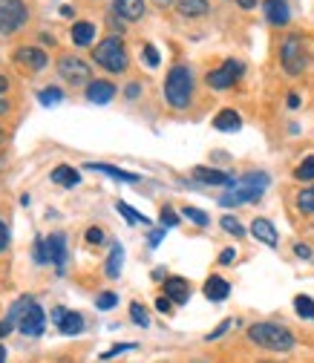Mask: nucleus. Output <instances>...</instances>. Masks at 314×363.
<instances>
[{
    "label": "nucleus",
    "mask_w": 314,
    "mask_h": 363,
    "mask_svg": "<svg viewBox=\"0 0 314 363\" xmlns=\"http://www.w3.org/2000/svg\"><path fill=\"white\" fill-rule=\"evenodd\" d=\"M271 185L268 173H245L240 179H234V185L219 196V205L222 208H237V205H248V202H257L265 188Z\"/></svg>",
    "instance_id": "1"
},
{
    "label": "nucleus",
    "mask_w": 314,
    "mask_h": 363,
    "mask_svg": "<svg viewBox=\"0 0 314 363\" xmlns=\"http://www.w3.org/2000/svg\"><path fill=\"white\" fill-rule=\"evenodd\" d=\"M6 320H9L15 329H21L26 337H38V335L43 332V323H47V314H43V308H40L32 297H21V300L9 308Z\"/></svg>",
    "instance_id": "2"
},
{
    "label": "nucleus",
    "mask_w": 314,
    "mask_h": 363,
    "mask_svg": "<svg viewBox=\"0 0 314 363\" xmlns=\"http://www.w3.org/2000/svg\"><path fill=\"white\" fill-rule=\"evenodd\" d=\"M248 340L268 352H288L294 349V335L280 323H254L248 326Z\"/></svg>",
    "instance_id": "3"
},
{
    "label": "nucleus",
    "mask_w": 314,
    "mask_h": 363,
    "mask_svg": "<svg viewBox=\"0 0 314 363\" xmlns=\"http://www.w3.org/2000/svg\"><path fill=\"white\" fill-rule=\"evenodd\" d=\"M191 96H194V72L185 64H176L164 78V99L170 107L182 110L191 104Z\"/></svg>",
    "instance_id": "4"
},
{
    "label": "nucleus",
    "mask_w": 314,
    "mask_h": 363,
    "mask_svg": "<svg viewBox=\"0 0 314 363\" xmlns=\"http://www.w3.org/2000/svg\"><path fill=\"white\" fill-rule=\"evenodd\" d=\"M96 64L99 67H104L107 72H124L127 69V52H124V43H121V38H116V35H110V38H104L99 47H96Z\"/></svg>",
    "instance_id": "5"
},
{
    "label": "nucleus",
    "mask_w": 314,
    "mask_h": 363,
    "mask_svg": "<svg viewBox=\"0 0 314 363\" xmlns=\"http://www.w3.org/2000/svg\"><path fill=\"white\" fill-rule=\"evenodd\" d=\"M280 61H283V69L288 75H300L308 64V52H305V43L300 35H288L280 47Z\"/></svg>",
    "instance_id": "6"
},
{
    "label": "nucleus",
    "mask_w": 314,
    "mask_h": 363,
    "mask_svg": "<svg viewBox=\"0 0 314 363\" xmlns=\"http://www.w3.org/2000/svg\"><path fill=\"white\" fill-rule=\"evenodd\" d=\"M29 9L23 0H0V32H15L26 23Z\"/></svg>",
    "instance_id": "7"
},
{
    "label": "nucleus",
    "mask_w": 314,
    "mask_h": 363,
    "mask_svg": "<svg viewBox=\"0 0 314 363\" xmlns=\"http://www.w3.org/2000/svg\"><path fill=\"white\" fill-rule=\"evenodd\" d=\"M58 72H61V78L69 81L72 86L89 84V78H93V69H89V64L81 61V58H72V55H64V58L58 61Z\"/></svg>",
    "instance_id": "8"
},
{
    "label": "nucleus",
    "mask_w": 314,
    "mask_h": 363,
    "mask_svg": "<svg viewBox=\"0 0 314 363\" xmlns=\"http://www.w3.org/2000/svg\"><path fill=\"white\" fill-rule=\"evenodd\" d=\"M242 64L240 61H225L219 69H213V72H208V86L211 89H231L234 84H237V78L242 75Z\"/></svg>",
    "instance_id": "9"
},
{
    "label": "nucleus",
    "mask_w": 314,
    "mask_h": 363,
    "mask_svg": "<svg viewBox=\"0 0 314 363\" xmlns=\"http://www.w3.org/2000/svg\"><path fill=\"white\" fill-rule=\"evenodd\" d=\"M15 64H21V67H29L32 72H40L43 67L50 64V58L43 55L40 50H35V47H21V50L15 52Z\"/></svg>",
    "instance_id": "10"
},
{
    "label": "nucleus",
    "mask_w": 314,
    "mask_h": 363,
    "mask_svg": "<svg viewBox=\"0 0 314 363\" xmlns=\"http://www.w3.org/2000/svg\"><path fill=\"white\" fill-rule=\"evenodd\" d=\"M47 242V257H50V262L58 268V271H64V262H67V237L64 234H52L50 240H43Z\"/></svg>",
    "instance_id": "11"
},
{
    "label": "nucleus",
    "mask_w": 314,
    "mask_h": 363,
    "mask_svg": "<svg viewBox=\"0 0 314 363\" xmlns=\"http://www.w3.org/2000/svg\"><path fill=\"white\" fill-rule=\"evenodd\" d=\"M113 96H116V86L110 81H89L86 84V101L107 104V101H113Z\"/></svg>",
    "instance_id": "12"
},
{
    "label": "nucleus",
    "mask_w": 314,
    "mask_h": 363,
    "mask_svg": "<svg viewBox=\"0 0 314 363\" xmlns=\"http://www.w3.org/2000/svg\"><path fill=\"white\" fill-rule=\"evenodd\" d=\"M164 297H170L176 306L188 303V297H191L188 280H182V277H167V280H164Z\"/></svg>",
    "instance_id": "13"
},
{
    "label": "nucleus",
    "mask_w": 314,
    "mask_h": 363,
    "mask_svg": "<svg viewBox=\"0 0 314 363\" xmlns=\"http://www.w3.org/2000/svg\"><path fill=\"white\" fill-rule=\"evenodd\" d=\"M251 234H254L259 242H265L268 248H274V245L280 242V237H277V228H274V225L268 222V219H262V216L251 222Z\"/></svg>",
    "instance_id": "14"
},
{
    "label": "nucleus",
    "mask_w": 314,
    "mask_h": 363,
    "mask_svg": "<svg viewBox=\"0 0 314 363\" xmlns=\"http://www.w3.org/2000/svg\"><path fill=\"white\" fill-rule=\"evenodd\" d=\"M194 179H199L202 185H222V188H231L234 179L222 170H213V167H194Z\"/></svg>",
    "instance_id": "15"
},
{
    "label": "nucleus",
    "mask_w": 314,
    "mask_h": 363,
    "mask_svg": "<svg viewBox=\"0 0 314 363\" xmlns=\"http://www.w3.org/2000/svg\"><path fill=\"white\" fill-rule=\"evenodd\" d=\"M265 18L271 21L274 26H286L291 21V12H288V4L286 0H265Z\"/></svg>",
    "instance_id": "16"
},
{
    "label": "nucleus",
    "mask_w": 314,
    "mask_h": 363,
    "mask_svg": "<svg viewBox=\"0 0 314 363\" xmlns=\"http://www.w3.org/2000/svg\"><path fill=\"white\" fill-rule=\"evenodd\" d=\"M113 9L124 21H142L145 18V0H116Z\"/></svg>",
    "instance_id": "17"
},
{
    "label": "nucleus",
    "mask_w": 314,
    "mask_h": 363,
    "mask_svg": "<svg viewBox=\"0 0 314 363\" xmlns=\"http://www.w3.org/2000/svg\"><path fill=\"white\" fill-rule=\"evenodd\" d=\"M213 127H216L219 133H237V130L242 127V118H240V113H237V110L225 107V110H219V113H216Z\"/></svg>",
    "instance_id": "18"
},
{
    "label": "nucleus",
    "mask_w": 314,
    "mask_h": 363,
    "mask_svg": "<svg viewBox=\"0 0 314 363\" xmlns=\"http://www.w3.org/2000/svg\"><path fill=\"white\" fill-rule=\"evenodd\" d=\"M86 170H96V173L113 176V179H118V182H139V179H142L139 173H130V170H121V167H113V164H101V162H89Z\"/></svg>",
    "instance_id": "19"
},
{
    "label": "nucleus",
    "mask_w": 314,
    "mask_h": 363,
    "mask_svg": "<svg viewBox=\"0 0 314 363\" xmlns=\"http://www.w3.org/2000/svg\"><path fill=\"white\" fill-rule=\"evenodd\" d=\"M72 43L75 47H89V43L96 40V26L89 23V21H78V23H72Z\"/></svg>",
    "instance_id": "20"
},
{
    "label": "nucleus",
    "mask_w": 314,
    "mask_h": 363,
    "mask_svg": "<svg viewBox=\"0 0 314 363\" xmlns=\"http://www.w3.org/2000/svg\"><path fill=\"white\" fill-rule=\"evenodd\" d=\"M231 294V286L225 283V280H222V277H208V283H205V297L208 300H213V303H222V300H225Z\"/></svg>",
    "instance_id": "21"
},
{
    "label": "nucleus",
    "mask_w": 314,
    "mask_h": 363,
    "mask_svg": "<svg viewBox=\"0 0 314 363\" xmlns=\"http://www.w3.org/2000/svg\"><path fill=\"white\" fill-rule=\"evenodd\" d=\"M52 182H55V185H61V188H75L78 182H81V176H78L75 167H69V164H58V167L52 170Z\"/></svg>",
    "instance_id": "22"
},
{
    "label": "nucleus",
    "mask_w": 314,
    "mask_h": 363,
    "mask_svg": "<svg viewBox=\"0 0 314 363\" xmlns=\"http://www.w3.org/2000/svg\"><path fill=\"white\" fill-rule=\"evenodd\" d=\"M121 265H124V248H121V242H116V245L110 248V257H107V265H104V271H107L110 280H116V277L121 274Z\"/></svg>",
    "instance_id": "23"
},
{
    "label": "nucleus",
    "mask_w": 314,
    "mask_h": 363,
    "mask_svg": "<svg viewBox=\"0 0 314 363\" xmlns=\"http://www.w3.org/2000/svg\"><path fill=\"white\" fill-rule=\"evenodd\" d=\"M58 329H61L64 335H81V332H84V317H81L78 311H67V314L61 317Z\"/></svg>",
    "instance_id": "24"
},
{
    "label": "nucleus",
    "mask_w": 314,
    "mask_h": 363,
    "mask_svg": "<svg viewBox=\"0 0 314 363\" xmlns=\"http://www.w3.org/2000/svg\"><path fill=\"white\" fill-rule=\"evenodd\" d=\"M179 12L188 15V18H196V15H205L208 12V4L205 0H179Z\"/></svg>",
    "instance_id": "25"
},
{
    "label": "nucleus",
    "mask_w": 314,
    "mask_h": 363,
    "mask_svg": "<svg viewBox=\"0 0 314 363\" xmlns=\"http://www.w3.org/2000/svg\"><path fill=\"white\" fill-rule=\"evenodd\" d=\"M116 211L130 222V225H150V219L145 216V213H139V211H133L127 202H116Z\"/></svg>",
    "instance_id": "26"
},
{
    "label": "nucleus",
    "mask_w": 314,
    "mask_h": 363,
    "mask_svg": "<svg viewBox=\"0 0 314 363\" xmlns=\"http://www.w3.org/2000/svg\"><path fill=\"white\" fill-rule=\"evenodd\" d=\"M294 311L303 317V320H314V300L308 294H297L294 297Z\"/></svg>",
    "instance_id": "27"
},
{
    "label": "nucleus",
    "mask_w": 314,
    "mask_h": 363,
    "mask_svg": "<svg viewBox=\"0 0 314 363\" xmlns=\"http://www.w3.org/2000/svg\"><path fill=\"white\" fill-rule=\"evenodd\" d=\"M297 208H300L303 213H314V185H311V188H303V191L297 194Z\"/></svg>",
    "instance_id": "28"
},
{
    "label": "nucleus",
    "mask_w": 314,
    "mask_h": 363,
    "mask_svg": "<svg viewBox=\"0 0 314 363\" xmlns=\"http://www.w3.org/2000/svg\"><path fill=\"white\" fill-rule=\"evenodd\" d=\"M130 317H133V323H136V326H142V329H147V326H150L147 308H145L142 303H133V306H130Z\"/></svg>",
    "instance_id": "29"
},
{
    "label": "nucleus",
    "mask_w": 314,
    "mask_h": 363,
    "mask_svg": "<svg viewBox=\"0 0 314 363\" xmlns=\"http://www.w3.org/2000/svg\"><path fill=\"white\" fill-rule=\"evenodd\" d=\"M294 179H300V182L314 179V156H305V159H303V164L294 170Z\"/></svg>",
    "instance_id": "30"
},
{
    "label": "nucleus",
    "mask_w": 314,
    "mask_h": 363,
    "mask_svg": "<svg viewBox=\"0 0 314 363\" xmlns=\"http://www.w3.org/2000/svg\"><path fill=\"white\" fill-rule=\"evenodd\" d=\"M222 231H228V234H234V237H242L245 234V228H242V225H240V219L237 216H222Z\"/></svg>",
    "instance_id": "31"
},
{
    "label": "nucleus",
    "mask_w": 314,
    "mask_h": 363,
    "mask_svg": "<svg viewBox=\"0 0 314 363\" xmlns=\"http://www.w3.org/2000/svg\"><path fill=\"white\" fill-rule=\"evenodd\" d=\"M38 101H40L43 107H50V104L64 101V93H61V89H43V93H38Z\"/></svg>",
    "instance_id": "32"
},
{
    "label": "nucleus",
    "mask_w": 314,
    "mask_h": 363,
    "mask_svg": "<svg viewBox=\"0 0 314 363\" xmlns=\"http://www.w3.org/2000/svg\"><path fill=\"white\" fill-rule=\"evenodd\" d=\"M116 303H118V294H113V291H101V294L96 297V306H99L101 311H110V308H116Z\"/></svg>",
    "instance_id": "33"
},
{
    "label": "nucleus",
    "mask_w": 314,
    "mask_h": 363,
    "mask_svg": "<svg viewBox=\"0 0 314 363\" xmlns=\"http://www.w3.org/2000/svg\"><path fill=\"white\" fill-rule=\"evenodd\" d=\"M182 213H185V216H188L191 222H196V225H202V228H205V225L211 222V219H208V213H205V211H199V208H185Z\"/></svg>",
    "instance_id": "34"
},
{
    "label": "nucleus",
    "mask_w": 314,
    "mask_h": 363,
    "mask_svg": "<svg viewBox=\"0 0 314 363\" xmlns=\"http://www.w3.org/2000/svg\"><path fill=\"white\" fill-rule=\"evenodd\" d=\"M142 58H145V64L153 69V67H159V50L153 47V43H147V47L142 50Z\"/></svg>",
    "instance_id": "35"
},
{
    "label": "nucleus",
    "mask_w": 314,
    "mask_h": 363,
    "mask_svg": "<svg viewBox=\"0 0 314 363\" xmlns=\"http://www.w3.org/2000/svg\"><path fill=\"white\" fill-rule=\"evenodd\" d=\"M162 228H173V225H179V213L170 211V208H162Z\"/></svg>",
    "instance_id": "36"
},
{
    "label": "nucleus",
    "mask_w": 314,
    "mask_h": 363,
    "mask_svg": "<svg viewBox=\"0 0 314 363\" xmlns=\"http://www.w3.org/2000/svg\"><path fill=\"white\" fill-rule=\"evenodd\" d=\"M133 349V343H121V346H113V349H107L104 354H101V360H110V357H116V354H121V352H130Z\"/></svg>",
    "instance_id": "37"
},
{
    "label": "nucleus",
    "mask_w": 314,
    "mask_h": 363,
    "mask_svg": "<svg viewBox=\"0 0 314 363\" xmlns=\"http://www.w3.org/2000/svg\"><path fill=\"white\" fill-rule=\"evenodd\" d=\"M86 242H89V245L104 242V231H101V228H89V231H86Z\"/></svg>",
    "instance_id": "38"
},
{
    "label": "nucleus",
    "mask_w": 314,
    "mask_h": 363,
    "mask_svg": "<svg viewBox=\"0 0 314 363\" xmlns=\"http://www.w3.org/2000/svg\"><path fill=\"white\" fill-rule=\"evenodd\" d=\"M228 329H231V320H222V323H219V326H216V329H213V332H211L205 340H216V337H222V335H225Z\"/></svg>",
    "instance_id": "39"
},
{
    "label": "nucleus",
    "mask_w": 314,
    "mask_h": 363,
    "mask_svg": "<svg viewBox=\"0 0 314 363\" xmlns=\"http://www.w3.org/2000/svg\"><path fill=\"white\" fill-rule=\"evenodd\" d=\"M139 93H142V84H136V81L127 84V89H124V96H127V99H139Z\"/></svg>",
    "instance_id": "40"
},
{
    "label": "nucleus",
    "mask_w": 314,
    "mask_h": 363,
    "mask_svg": "<svg viewBox=\"0 0 314 363\" xmlns=\"http://www.w3.org/2000/svg\"><path fill=\"white\" fill-rule=\"evenodd\" d=\"M294 254H297L300 259H311V248H308V245H303V242H297V245H294Z\"/></svg>",
    "instance_id": "41"
},
{
    "label": "nucleus",
    "mask_w": 314,
    "mask_h": 363,
    "mask_svg": "<svg viewBox=\"0 0 314 363\" xmlns=\"http://www.w3.org/2000/svg\"><path fill=\"white\" fill-rule=\"evenodd\" d=\"M6 242H9V231H6V222L0 219V251L6 248Z\"/></svg>",
    "instance_id": "42"
},
{
    "label": "nucleus",
    "mask_w": 314,
    "mask_h": 363,
    "mask_svg": "<svg viewBox=\"0 0 314 363\" xmlns=\"http://www.w3.org/2000/svg\"><path fill=\"white\" fill-rule=\"evenodd\" d=\"M234 257H237V251H234V248H225V251L219 254V262H222V265H228V262H234Z\"/></svg>",
    "instance_id": "43"
},
{
    "label": "nucleus",
    "mask_w": 314,
    "mask_h": 363,
    "mask_svg": "<svg viewBox=\"0 0 314 363\" xmlns=\"http://www.w3.org/2000/svg\"><path fill=\"white\" fill-rule=\"evenodd\" d=\"M156 308H159V311H164V314H167V311H170V308H173V300H170V297H159V300H156Z\"/></svg>",
    "instance_id": "44"
},
{
    "label": "nucleus",
    "mask_w": 314,
    "mask_h": 363,
    "mask_svg": "<svg viewBox=\"0 0 314 363\" xmlns=\"http://www.w3.org/2000/svg\"><path fill=\"white\" fill-rule=\"evenodd\" d=\"M164 231H167V228H159V231H153V234H150V245H153V248L164 240Z\"/></svg>",
    "instance_id": "45"
},
{
    "label": "nucleus",
    "mask_w": 314,
    "mask_h": 363,
    "mask_svg": "<svg viewBox=\"0 0 314 363\" xmlns=\"http://www.w3.org/2000/svg\"><path fill=\"white\" fill-rule=\"evenodd\" d=\"M12 329H15V326H12L9 320H4V323H0V337H6V335H9Z\"/></svg>",
    "instance_id": "46"
},
{
    "label": "nucleus",
    "mask_w": 314,
    "mask_h": 363,
    "mask_svg": "<svg viewBox=\"0 0 314 363\" xmlns=\"http://www.w3.org/2000/svg\"><path fill=\"white\" fill-rule=\"evenodd\" d=\"M240 6H242V9H254L257 0H240Z\"/></svg>",
    "instance_id": "47"
},
{
    "label": "nucleus",
    "mask_w": 314,
    "mask_h": 363,
    "mask_svg": "<svg viewBox=\"0 0 314 363\" xmlns=\"http://www.w3.org/2000/svg\"><path fill=\"white\" fill-rule=\"evenodd\" d=\"M6 86H9V81H6L4 75H0V93H6Z\"/></svg>",
    "instance_id": "48"
},
{
    "label": "nucleus",
    "mask_w": 314,
    "mask_h": 363,
    "mask_svg": "<svg viewBox=\"0 0 314 363\" xmlns=\"http://www.w3.org/2000/svg\"><path fill=\"white\" fill-rule=\"evenodd\" d=\"M61 15L64 18H72V6H61Z\"/></svg>",
    "instance_id": "49"
},
{
    "label": "nucleus",
    "mask_w": 314,
    "mask_h": 363,
    "mask_svg": "<svg viewBox=\"0 0 314 363\" xmlns=\"http://www.w3.org/2000/svg\"><path fill=\"white\" fill-rule=\"evenodd\" d=\"M297 104H300V99L291 93V96H288V107H297Z\"/></svg>",
    "instance_id": "50"
},
{
    "label": "nucleus",
    "mask_w": 314,
    "mask_h": 363,
    "mask_svg": "<svg viewBox=\"0 0 314 363\" xmlns=\"http://www.w3.org/2000/svg\"><path fill=\"white\" fill-rule=\"evenodd\" d=\"M0 363H6V349L0 346Z\"/></svg>",
    "instance_id": "51"
},
{
    "label": "nucleus",
    "mask_w": 314,
    "mask_h": 363,
    "mask_svg": "<svg viewBox=\"0 0 314 363\" xmlns=\"http://www.w3.org/2000/svg\"><path fill=\"white\" fill-rule=\"evenodd\" d=\"M6 110H9V104H6V101H0V113H6Z\"/></svg>",
    "instance_id": "52"
},
{
    "label": "nucleus",
    "mask_w": 314,
    "mask_h": 363,
    "mask_svg": "<svg viewBox=\"0 0 314 363\" xmlns=\"http://www.w3.org/2000/svg\"><path fill=\"white\" fill-rule=\"evenodd\" d=\"M0 145H4V130H0Z\"/></svg>",
    "instance_id": "53"
},
{
    "label": "nucleus",
    "mask_w": 314,
    "mask_h": 363,
    "mask_svg": "<svg viewBox=\"0 0 314 363\" xmlns=\"http://www.w3.org/2000/svg\"><path fill=\"white\" fill-rule=\"evenodd\" d=\"M156 4H170V0H156Z\"/></svg>",
    "instance_id": "54"
}]
</instances>
